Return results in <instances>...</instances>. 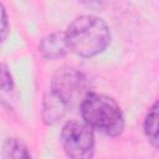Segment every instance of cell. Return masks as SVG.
<instances>
[{
    "label": "cell",
    "instance_id": "cell-1",
    "mask_svg": "<svg viewBox=\"0 0 159 159\" xmlns=\"http://www.w3.org/2000/svg\"><path fill=\"white\" fill-rule=\"evenodd\" d=\"M66 41L68 50L82 57H93L106 50L111 41L107 24L94 15H81L67 27Z\"/></svg>",
    "mask_w": 159,
    "mask_h": 159
},
{
    "label": "cell",
    "instance_id": "cell-2",
    "mask_svg": "<svg viewBox=\"0 0 159 159\" xmlns=\"http://www.w3.org/2000/svg\"><path fill=\"white\" fill-rule=\"evenodd\" d=\"M84 123L107 135L117 137L124 129V117L118 103L104 94L89 92L81 103Z\"/></svg>",
    "mask_w": 159,
    "mask_h": 159
},
{
    "label": "cell",
    "instance_id": "cell-3",
    "mask_svg": "<svg viewBox=\"0 0 159 159\" xmlns=\"http://www.w3.org/2000/svg\"><path fill=\"white\" fill-rule=\"evenodd\" d=\"M50 91L57 96L67 108L78 103L81 106L82 101L89 93L84 75L70 67H63L55 73Z\"/></svg>",
    "mask_w": 159,
    "mask_h": 159
},
{
    "label": "cell",
    "instance_id": "cell-4",
    "mask_svg": "<svg viewBox=\"0 0 159 159\" xmlns=\"http://www.w3.org/2000/svg\"><path fill=\"white\" fill-rule=\"evenodd\" d=\"M61 143L70 159H92L94 154V135L86 123L67 122L61 132Z\"/></svg>",
    "mask_w": 159,
    "mask_h": 159
},
{
    "label": "cell",
    "instance_id": "cell-5",
    "mask_svg": "<svg viewBox=\"0 0 159 159\" xmlns=\"http://www.w3.org/2000/svg\"><path fill=\"white\" fill-rule=\"evenodd\" d=\"M68 51L65 32H53L45 36L39 45V52L47 60H55L65 56Z\"/></svg>",
    "mask_w": 159,
    "mask_h": 159
},
{
    "label": "cell",
    "instance_id": "cell-6",
    "mask_svg": "<svg viewBox=\"0 0 159 159\" xmlns=\"http://www.w3.org/2000/svg\"><path fill=\"white\" fill-rule=\"evenodd\" d=\"M67 109H68L67 106L48 89V92L43 97V103H42L43 122L48 125L55 124L66 114Z\"/></svg>",
    "mask_w": 159,
    "mask_h": 159
},
{
    "label": "cell",
    "instance_id": "cell-7",
    "mask_svg": "<svg viewBox=\"0 0 159 159\" xmlns=\"http://www.w3.org/2000/svg\"><path fill=\"white\" fill-rule=\"evenodd\" d=\"M2 159H31V155L21 140L7 138L2 145Z\"/></svg>",
    "mask_w": 159,
    "mask_h": 159
},
{
    "label": "cell",
    "instance_id": "cell-8",
    "mask_svg": "<svg viewBox=\"0 0 159 159\" xmlns=\"http://www.w3.org/2000/svg\"><path fill=\"white\" fill-rule=\"evenodd\" d=\"M158 117H159V109H158V102H154L152 108L149 109L145 120H144V132L148 137L149 142L154 148L158 147Z\"/></svg>",
    "mask_w": 159,
    "mask_h": 159
},
{
    "label": "cell",
    "instance_id": "cell-9",
    "mask_svg": "<svg viewBox=\"0 0 159 159\" xmlns=\"http://www.w3.org/2000/svg\"><path fill=\"white\" fill-rule=\"evenodd\" d=\"M14 93V81L12 76L5 63H0V99L9 101L10 96Z\"/></svg>",
    "mask_w": 159,
    "mask_h": 159
},
{
    "label": "cell",
    "instance_id": "cell-10",
    "mask_svg": "<svg viewBox=\"0 0 159 159\" xmlns=\"http://www.w3.org/2000/svg\"><path fill=\"white\" fill-rule=\"evenodd\" d=\"M6 34H7V16L2 4L0 2V42L4 41Z\"/></svg>",
    "mask_w": 159,
    "mask_h": 159
}]
</instances>
